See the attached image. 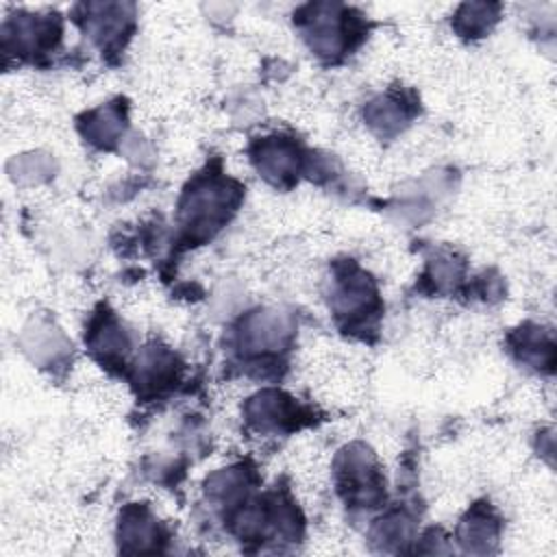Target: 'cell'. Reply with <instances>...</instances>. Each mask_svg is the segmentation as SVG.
I'll return each mask as SVG.
<instances>
[{"mask_svg":"<svg viewBox=\"0 0 557 557\" xmlns=\"http://www.w3.org/2000/svg\"><path fill=\"white\" fill-rule=\"evenodd\" d=\"M339 492L346 503H355L361 507H376L383 492V479L374 463V457L363 446L346 448L339 461Z\"/></svg>","mask_w":557,"mask_h":557,"instance_id":"1","label":"cell"},{"mask_svg":"<svg viewBox=\"0 0 557 557\" xmlns=\"http://www.w3.org/2000/svg\"><path fill=\"white\" fill-rule=\"evenodd\" d=\"M376 289L370 276L359 272L352 263L348 265L346 272L339 274L337 278V292L333 296V307L337 311V318H348V324L363 322V311L372 318H376Z\"/></svg>","mask_w":557,"mask_h":557,"instance_id":"2","label":"cell"},{"mask_svg":"<svg viewBox=\"0 0 557 557\" xmlns=\"http://www.w3.org/2000/svg\"><path fill=\"white\" fill-rule=\"evenodd\" d=\"M248 418L259 429H283V426H298L292 418L305 422L311 418L305 409H300L292 398L281 392H263L248 405Z\"/></svg>","mask_w":557,"mask_h":557,"instance_id":"3","label":"cell"},{"mask_svg":"<svg viewBox=\"0 0 557 557\" xmlns=\"http://www.w3.org/2000/svg\"><path fill=\"white\" fill-rule=\"evenodd\" d=\"M252 159H255L257 168L263 172V176L276 185L283 183L298 168L296 146L289 141H283V139L278 141V137H265L259 144Z\"/></svg>","mask_w":557,"mask_h":557,"instance_id":"4","label":"cell"},{"mask_svg":"<svg viewBox=\"0 0 557 557\" xmlns=\"http://www.w3.org/2000/svg\"><path fill=\"white\" fill-rule=\"evenodd\" d=\"M459 533H461V542L466 544L468 550H476V544H481V542H483V550H487V542L496 540L498 520L494 518L490 507L487 509L476 507L461 520Z\"/></svg>","mask_w":557,"mask_h":557,"instance_id":"5","label":"cell"},{"mask_svg":"<svg viewBox=\"0 0 557 557\" xmlns=\"http://www.w3.org/2000/svg\"><path fill=\"white\" fill-rule=\"evenodd\" d=\"M522 331V329H520ZM520 342L516 344V352L520 355V359L533 363L535 368H553V339L548 335L542 333V329H533V331H522L518 333Z\"/></svg>","mask_w":557,"mask_h":557,"instance_id":"6","label":"cell"}]
</instances>
